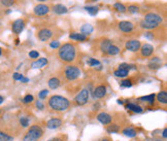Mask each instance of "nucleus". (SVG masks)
<instances>
[{"label":"nucleus","instance_id":"f3484780","mask_svg":"<svg viewBox=\"0 0 167 141\" xmlns=\"http://www.w3.org/2000/svg\"><path fill=\"white\" fill-rule=\"evenodd\" d=\"M48 59L46 58H41L38 59L37 61L33 62L32 63V68H42V67H45L46 64H48Z\"/></svg>","mask_w":167,"mask_h":141},{"label":"nucleus","instance_id":"72a5a7b5","mask_svg":"<svg viewBox=\"0 0 167 141\" xmlns=\"http://www.w3.org/2000/svg\"><path fill=\"white\" fill-rule=\"evenodd\" d=\"M33 100H34V98H33L32 95H26L24 97V99H23V102H24L25 104H29V103L33 102Z\"/></svg>","mask_w":167,"mask_h":141},{"label":"nucleus","instance_id":"ddd939ff","mask_svg":"<svg viewBox=\"0 0 167 141\" xmlns=\"http://www.w3.org/2000/svg\"><path fill=\"white\" fill-rule=\"evenodd\" d=\"M50 12V8L45 4H38L34 7V13L36 16H45Z\"/></svg>","mask_w":167,"mask_h":141},{"label":"nucleus","instance_id":"58836bf2","mask_svg":"<svg viewBox=\"0 0 167 141\" xmlns=\"http://www.w3.org/2000/svg\"><path fill=\"white\" fill-rule=\"evenodd\" d=\"M29 57H30V58H32V59H36V58H38V57H39V53L37 51H31L29 53Z\"/></svg>","mask_w":167,"mask_h":141},{"label":"nucleus","instance_id":"aec40b11","mask_svg":"<svg viewBox=\"0 0 167 141\" xmlns=\"http://www.w3.org/2000/svg\"><path fill=\"white\" fill-rule=\"evenodd\" d=\"M123 134L127 137H135L136 135H137V132H136V130L134 128L129 127V128H126V129L123 130Z\"/></svg>","mask_w":167,"mask_h":141},{"label":"nucleus","instance_id":"9d476101","mask_svg":"<svg viewBox=\"0 0 167 141\" xmlns=\"http://www.w3.org/2000/svg\"><path fill=\"white\" fill-rule=\"evenodd\" d=\"M24 27H25V22L23 21L22 19H19V20H16L12 24V31H14L16 34H20L23 30H24Z\"/></svg>","mask_w":167,"mask_h":141},{"label":"nucleus","instance_id":"4c0bfd02","mask_svg":"<svg viewBox=\"0 0 167 141\" xmlns=\"http://www.w3.org/2000/svg\"><path fill=\"white\" fill-rule=\"evenodd\" d=\"M48 94H49V91L48 90H42L41 93H39V98L41 99H45L46 98V96H48Z\"/></svg>","mask_w":167,"mask_h":141},{"label":"nucleus","instance_id":"4be33fe9","mask_svg":"<svg viewBox=\"0 0 167 141\" xmlns=\"http://www.w3.org/2000/svg\"><path fill=\"white\" fill-rule=\"evenodd\" d=\"M0 141H15V139L8 133H5L4 131L0 130Z\"/></svg>","mask_w":167,"mask_h":141},{"label":"nucleus","instance_id":"20e7f679","mask_svg":"<svg viewBox=\"0 0 167 141\" xmlns=\"http://www.w3.org/2000/svg\"><path fill=\"white\" fill-rule=\"evenodd\" d=\"M43 135V130L41 126L33 125L29 128L27 133L25 134L23 141H38Z\"/></svg>","mask_w":167,"mask_h":141},{"label":"nucleus","instance_id":"8fccbe9b","mask_svg":"<svg viewBox=\"0 0 167 141\" xmlns=\"http://www.w3.org/2000/svg\"><path fill=\"white\" fill-rule=\"evenodd\" d=\"M118 103L119 104H123V101H121V100H118Z\"/></svg>","mask_w":167,"mask_h":141},{"label":"nucleus","instance_id":"c03bdc74","mask_svg":"<svg viewBox=\"0 0 167 141\" xmlns=\"http://www.w3.org/2000/svg\"><path fill=\"white\" fill-rule=\"evenodd\" d=\"M36 107H37L38 109H41V110H42L43 108H45V106H43V104H42L41 101H37V102H36Z\"/></svg>","mask_w":167,"mask_h":141},{"label":"nucleus","instance_id":"79ce46f5","mask_svg":"<svg viewBox=\"0 0 167 141\" xmlns=\"http://www.w3.org/2000/svg\"><path fill=\"white\" fill-rule=\"evenodd\" d=\"M50 45H51V48H53V49H57L60 46V42L59 41H52L50 43Z\"/></svg>","mask_w":167,"mask_h":141},{"label":"nucleus","instance_id":"1a4fd4ad","mask_svg":"<svg viewBox=\"0 0 167 141\" xmlns=\"http://www.w3.org/2000/svg\"><path fill=\"white\" fill-rule=\"evenodd\" d=\"M140 46H141V43H140L139 40H129V41L126 42V49L131 52L139 51Z\"/></svg>","mask_w":167,"mask_h":141},{"label":"nucleus","instance_id":"0eeeda50","mask_svg":"<svg viewBox=\"0 0 167 141\" xmlns=\"http://www.w3.org/2000/svg\"><path fill=\"white\" fill-rule=\"evenodd\" d=\"M53 35H54V33L49 28H43L41 30H39L37 33V37L39 40H41V41H48V40L51 39Z\"/></svg>","mask_w":167,"mask_h":141},{"label":"nucleus","instance_id":"dca6fc26","mask_svg":"<svg viewBox=\"0 0 167 141\" xmlns=\"http://www.w3.org/2000/svg\"><path fill=\"white\" fill-rule=\"evenodd\" d=\"M48 85H49V88L50 89L55 90V89H58L59 88L60 85H61V82H60V79L57 78V77H52L51 79H49Z\"/></svg>","mask_w":167,"mask_h":141},{"label":"nucleus","instance_id":"2f4dec72","mask_svg":"<svg viewBox=\"0 0 167 141\" xmlns=\"http://www.w3.org/2000/svg\"><path fill=\"white\" fill-rule=\"evenodd\" d=\"M20 124H21V126L26 128V127L29 126V119L26 116H22L21 119H20Z\"/></svg>","mask_w":167,"mask_h":141},{"label":"nucleus","instance_id":"7c9ffc66","mask_svg":"<svg viewBox=\"0 0 167 141\" xmlns=\"http://www.w3.org/2000/svg\"><path fill=\"white\" fill-rule=\"evenodd\" d=\"M115 8H116L118 12H126L125 5H124V4H122V3H120V2L115 3Z\"/></svg>","mask_w":167,"mask_h":141},{"label":"nucleus","instance_id":"09e8293b","mask_svg":"<svg viewBox=\"0 0 167 141\" xmlns=\"http://www.w3.org/2000/svg\"><path fill=\"white\" fill-rule=\"evenodd\" d=\"M3 101H4V98H3L2 96H0V104L3 103Z\"/></svg>","mask_w":167,"mask_h":141},{"label":"nucleus","instance_id":"412c9836","mask_svg":"<svg viewBox=\"0 0 167 141\" xmlns=\"http://www.w3.org/2000/svg\"><path fill=\"white\" fill-rule=\"evenodd\" d=\"M157 100H158L159 103L166 104L167 103V93H166V91H162V92H160L158 95H157Z\"/></svg>","mask_w":167,"mask_h":141},{"label":"nucleus","instance_id":"3c124183","mask_svg":"<svg viewBox=\"0 0 167 141\" xmlns=\"http://www.w3.org/2000/svg\"><path fill=\"white\" fill-rule=\"evenodd\" d=\"M102 141H111L109 139H104V140H102Z\"/></svg>","mask_w":167,"mask_h":141},{"label":"nucleus","instance_id":"c85d7f7f","mask_svg":"<svg viewBox=\"0 0 167 141\" xmlns=\"http://www.w3.org/2000/svg\"><path fill=\"white\" fill-rule=\"evenodd\" d=\"M85 9L91 16H96V13L98 12V7H97V6H95V5H93V6H86Z\"/></svg>","mask_w":167,"mask_h":141},{"label":"nucleus","instance_id":"864d4df0","mask_svg":"<svg viewBox=\"0 0 167 141\" xmlns=\"http://www.w3.org/2000/svg\"><path fill=\"white\" fill-rule=\"evenodd\" d=\"M38 1H46V0H38Z\"/></svg>","mask_w":167,"mask_h":141},{"label":"nucleus","instance_id":"603ef678","mask_svg":"<svg viewBox=\"0 0 167 141\" xmlns=\"http://www.w3.org/2000/svg\"><path fill=\"white\" fill-rule=\"evenodd\" d=\"M1 53H2V49H1V48H0V55H1Z\"/></svg>","mask_w":167,"mask_h":141},{"label":"nucleus","instance_id":"6ab92c4d","mask_svg":"<svg viewBox=\"0 0 167 141\" xmlns=\"http://www.w3.org/2000/svg\"><path fill=\"white\" fill-rule=\"evenodd\" d=\"M54 12L56 13H58V15H64V13H66L68 12V9L65 5H63V4H56L54 6Z\"/></svg>","mask_w":167,"mask_h":141},{"label":"nucleus","instance_id":"473e14b6","mask_svg":"<svg viewBox=\"0 0 167 141\" xmlns=\"http://www.w3.org/2000/svg\"><path fill=\"white\" fill-rule=\"evenodd\" d=\"M119 67H120L119 69H124V70H127V71H129L131 68H134L133 65H129V64H127V63H122V64H120Z\"/></svg>","mask_w":167,"mask_h":141},{"label":"nucleus","instance_id":"f704fd0d","mask_svg":"<svg viewBox=\"0 0 167 141\" xmlns=\"http://www.w3.org/2000/svg\"><path fill=\"white\" fill-rule=\"evenodd\" d=\"M121 86H122V87H124V88H130V87H132V82H131V80H130V79L122 80Z\"/></svg>","mask_w":167,"mask_h":141},{"label":"nucleus","instance_id":"ea45409f","mask_svg":"<svg viewBox=\"0 0 167 141\" xmlns=\"http://www.w3.org/2000/svg\"><path fill=\"white\" fill-rule=\"evenodd\" d=\"M129 12H132V13H136V12H138V6L137 5H130L129 6Z\"/></svg>","mask_w":167,"mask_h":141},{"label":"nucleus","instance_id":"5fc2aeb1","mask_svg":"<svg viewBox=\"0 0 167 141\" xmlns=\"http://www.w3.org/2000/svg\"><path fill=\"white\" fill-rule=\"evenodd\" d=\"M0 112H1V111H0Z\"/></svg>","mask_w":167,"mask_h":141},{"label":"nucleus","instance_id":"393cba45","mask_svg":"<svg viewBox=\"0 0 167 141\" xmlns=\"http://www.w3.org/2000/svg\"><path fill=\"white\" fill-rule=\"evenodd\" d=\"M112 45L111 40H108V39H104L103 41L101 42V45H100V49H101V51L103 53H105L107 52V49H109V46H111Z\"/></svg>","mask_w":167,"mask_h":141},{"label":"nucleus","instance_id":"4468645a","mask_svg":"<svg viewBox=\"0 0 167 141\" xmlns=\"http://www.w3.org/2000/svg\"><path fill=\"white\" fill-rule=\"evenodd\" d=\"M140 48H141L140 52H141V55L143 57H150L154 53V46L152 45H150V43H146V45H143Z\"/></svg>","mask_w":167,"mask_h":141},{"label":"nucleus","instance_id":"a18cd8bd","mask_svg":"<svg viewBox=\"0 0 167 141\" xmlns=\"http://www.w3.org/2000/svg\"><path fill=\"white\" fill-rule=\"evenodd\" d=\"M163 137H164V139L167 138V128H164L163 130Z\"/></svg>","mask_w":167,"mask_h":141},{"label":"nucleus","instance_id":"6e6d98bb","mask_svg":"<svg viewBox=\"0 0 167 141\" xmlns=\"http://www.w3.org/2000/svg\"><path fill=\"white\" fill-rule=\"evenodd\" d=\"M158 141H159V140H158Z\"/></svg>","mask_w":167,"mask_h":141},{"label":"nucleus","instance_id":"6e6552de","mask_svg":"<svg viewBox=\"0 0 167 141\" xmlns=\"http://www.w3.org/2000/svg\"><path fill=\"white\" fill-rule=\"evenodd\" d=\"M97 120L103 125H109L112 122V116L107 112H100L97 115Z\"/></svg>","mask_w":167,"mask_h":141},{"label":"nucleus","instance_id":"2eb2a0df","mask_svg":"<svg viewBox=\"0 0 167 141\" xmlns=\"http://www.w3.org/2000/svg\"><path fill=\"white\" fill-rule=\"evenodd\" d=\"M61 125H62V120L57 119V117L51 119L48 123H46V127H48L49 129H57Z\"/></svg>","mask_w":167,"mask_h":141},{"label":"nucleus","instance_id":"5701e85b","mask_svg":"<svg viewBox=\"0 0 167 141\" xmlns=\"http://www.w3.org/2000/svg\"><path fill=\"white\" fill-rule=\"evenodd\" d=\"M69 37L73 40H79V41H85L87 39V36L82 34V33H72L69 35Z\"/></svg>","mask_w":167,"mask_h":141},{"label":"nucleus","instance_id":"a211bd4d","mask_svg":"<svg viewBox=\"0 0 167 141\" xmlns=\"http://www.w3.org/2000/svg\"><path fill=\"white\" fill-rule=\"evenodd\" d=\"M126 108L128 110H131V111L135 112V113H141L142 112V108L140 107L137 104H134V103H129L126 105Z\"/></svg>","mask_w":167,"mask_h":141},{"label":"nucleus","instance_id":"de8ad7c7","mask_svg":"<svg viewBox=\"0 0 167 141\" xmlns=\"http://www.w3.org/2000/svg\"><path fill=\"white\" fill-rule=\"evenodd\" d=\"M21 82H29V79H28V78H26V77H23V78L21 79Z\"/></svg>","mask_w":167,"mask_h":141},{"label":"nucleus","instance_id":"cd10ccee","mask_svg":"<svg viewBox=\"0 0 167 141\" xmlns=\"http://www.w3.org/2000/svg\"><path fill=\"white\" fill-rule=\"evenodd\" d=\"M120 126L117 125V124H109L108 127H107V132L108 133H118L120 131Z\"/></svg>","mask_w":167,"mask_h":141},{"label":"nucleus","instance_id":"423d86ee","mask_svg":"<svg viewBox=\"0 0 167 141\" xmlns=\"http://www.w3.org/2000/svg\"><path fill=\"white\" fill-rule=\"evenodd\" d=\"M88 100H89V90L84 89L79 93V95L75 97L74 102H75L76 105L83 106L88 102Z\"/></svg>","mask_w":167,"mask_h":141},{"label":"nucleus","instance_id":"9b49d317","mask_svg":"<svg viewBox=\"0 0 167 141\" xmlns=\"http://www.w3.org/2000/svg\"><path fill=\"white\" fill-rule=\"evenodd\" d=\"M119 28L123 32L129 33V32L132 31L133 28H134V25H133L132 23L129 22V21H122V22L119 23Z\"/></svg>","mask_w":167,"mask_h":141},{"label":"nucleus","instance_id":"a878e982","mask_svg":"<svg viewBox=\"0 0 167 141\" xmlns=\"http://www.w3.org/2000/svg\"><path fill=\"white\" fill-rule=\"evenodd\" d=\"M119 53H120V49L118 48V46H116L113 45H112L111 46H109V49H107V52H106V54L109 56H116V55H118Z\"/></svg>","mask_w":167,"mask_h":141},{"label":"nucleus","instance_id":"f8f14e48","mask_svg":"<svg viewBox=\"0 0 167 141\" xmlns=\"http://www.w3.org/2000/svg\"><path fill=\"white\" fill-rule=\"evenodd\" d=\"M105 95H106V87L105 86H99L94 90V92H93V98H95V99L103 98Z\"/></svg>","mask_w":167,"mask_h":141},{"label":"nucleus","instance_id":"b1692460","mask_svg":"<svg viewBox=\"0 0 167 141\" xmlns=\"http://www.w3.org/2000/svg\"><path fill=\"white\" fill-rule=\"evenodd\" d=\"M81 31H82V34L87 36V35L91 34V33L93 32V27L90 24H85L81 28Z\"/></svg>","mask_w":167,"mask_h":141},{"label":"nucleus","instance_id":"f03ea898","mask_svg":"<svg viewBox=\"0 0 167 141\" xmlns=\"http://www.w3.org/2000/svg\"><path fill=\"white\" fill-rule=\"evenodd\" d=\"M49 106H50V108L55 110V111L63 112V111H66V110L69 108L70 102L68 99L65 98V97L55 95L50 98Z\"/></svg>","mask_w":167,"mask_h":141},{"label":"nucleus","instance_id":"a19ab883","mask_svg":"<svg viewBox=\"0 0 167 141\" xmlns=\"http://www.w3.org/2000/svg\"><path fill=\"white\" fill-rule=\"evenodd\" d=\"M145 36L148 39H150V40H153L154 38H155V36H154V33H152V32H146V34H145Z\"/></svg>","mask_w":167,"mask_h":141},{"label":"nucleus","instance_id":"39448f33","mask_svg":"<svg viewBox=\"0 0 167 141\" xmlns=\"http://www.w3.org/2000/svg\"><path fill=\"white\" fill-rule=\"evenodd\" d=\"M64 75L66 77V79L74 80L81 75V70L76 66H68V67H66V69L64 71Z\"/></svg>","mask_w":167,"mask_h":141},{"label":"nucleus","instance_id":"c9c22d12","mask_svg":"<svg viewBox=\"0 0 167 141\" xmlns=\"http://www.w3.org/2000/svg\"><path fill=\"white\" fill-rule=\"evenodd\" d=\"M88 64L90 66H96V65H100V62L98 61V60H96V59H89L88 60Z\"/></svg>","mask_w":167,"mask_h":141},{"label":"nucleus","instance_id":"e433bc0d","mask_svg":"<svg viewBox=\"0 0 167 141\" xmlns=\"http://www.w3.org/2000/svg\"><path fill=\"white\" fill-rule=\"evenodd\" d=\"M1 3L4 6H12L14 5L15 0H1Z\"/></svg>","mask_w":167,"mask_h":141},{"label":"nucleus","instance_id":"49530a36","mask_svg":"<svg viewBox=\"0 0 167 141\" xmlns=\"http://www.w3.org/2000/svg\"><path fill=\"white\" fill-rule=\"evenodd\" d=\"M49 141H63V140H62V138H60V137H56V138H53Z\"/></svg>","mask_w":167,"mask_h":141},{"label":"nucleus","instance_id":"7ed1b4c3","mask_svg":"<svg viewBox=\"0 0 167 141\" xmlns=\"http://www.w3.org/2000/svg\"><path fill=\"white\" fill-rule=\"evenodd\" d=\"M162 22H163V19L161 16L157 15L155 12H149L146 15L143 22L140 23V26L146 29H154V28H157Z\"/></svg>","mask_w":167,"mask_h":141},{"label":"nucleus","instance_id":"bb28decb","mask_svg":"<svg viewBox=\"0 0 167 141\" xmlns=\"http://www.w3.org/2000/svg\"><path fill=\"white\" fill-rule=\"evenodd\" d=\"M155 98H156L155 94H151V95H148V96L140 97L139 100H140V101H145V102H149V103H154V101H155Z\"/></svg>","mask_w":167,"mask_h":141},{"label":"nucleus","instance_id":"c756f323","mask_svg":"<svg viewBox=\"0 0 167 141\" xmlns=\"http://www.w3.org/2000/svg\"><path fill=\"white\" fill-rule=\"evenodd\" d=\"M128 72L127 70H124V69H118L115 71V75L117 77H126L127 75H128Z\"/></svg>","mask_w":167,"mask_h":141},{"label":"nucleus","instance_id":"f257e3e1","mask_svg":"<svg viewBox=\"0 0 167 141\" xmlns=\"http://www.w3.org/2000/svg\"><path fill=\"white\" fill-rule=\"evenodd\" d=\"M58 56L60 60L64 63H72L76 58V49L72 43H65L59 48Z\"/></svg>","mask_w":167,"mask_h":141},{"label":"nucleus","instance_id":"37998d69","mask_svg":"<svg viewBox=\"0 0 167 141\" xmlns=\"http://www.w3.org/2000/svg\"><path fill=\"white\" fill-rule=\"evenodd\" d=\"M23 74H21V73H15L14 74V79H16V80H21L22 78H23Z\"/></svg>","mask_w":167,"mask_h":141}]
</instances>
